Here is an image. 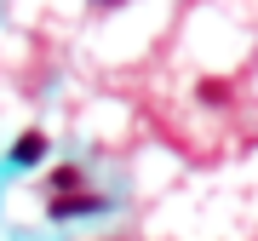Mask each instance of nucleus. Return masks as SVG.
Segmentation results:
<instances>
[{
    "label": "nucleus",
    "instance_id": "nucleus-1",
    "mask_svg": "<svg viewBox=\"0 0 258 241\" xmlns=\"http://www.w3.org/2000/svg\"><path fill=\"white\" fill-rule=\"evenodd\" d=\"M98 207H103V195H52L46 213L52 218H86V213H98Z\"/></svg>",
    "mask_w": 258,
    "mask_h": 241
},
{
    "label": "nucleus",
    "instance_id": "nucleus-2",
    "mask_svg": "<svg viewBox=\"0 0 258 241\" xmlns=\"http://www.w3.org/2000/svg\"><path fill=\"white\" fill-rule=\"evenodd\" d=\"M40 155H46V138H40V132H23V138L12 144V161H18V167H35Z\"/></svg>",
    "mask_w": 258,
    "mask_h": 241
},
{
    "label": "nucleus",
    "instance_id": "nucleus-3",
    "mask_svg": "<svg viewBox=\"0 0 258 241\" xmlns=\"http://www.w3.org/2000/svg\"><path fill=\"white\" fill-rule=\"evenodd\" d=\"M57 190H81V172H75V167H57V172H52V195H57Z\"/></svg>",
    "mask_w": 258,
    "mask_h": 241
}]
</instances>
